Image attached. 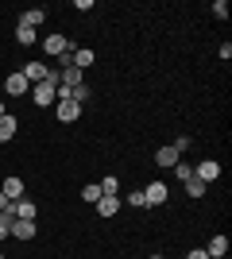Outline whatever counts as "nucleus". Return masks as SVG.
Segmentation results:
<instances>
[{
    "mask_svg": "<svg viewBox=\"0 0 232 259\" xmlns=\"http://www.w3.org/2000/svg\"><path fill=\"white\" fill-rule=\"evenodd\" d=\"M155 162H159V166H170V170H174L178 162H182V155H178V147H174V143H163V147L155 151Z\"/></svg>",
    "mask_w": 232,
    "mask_h": 259,
    "instance_id": "0eeeda50",
    "label": "nucleus"
},
{
    "mask_svg": "<svg viewBox=\"0 0 232 259\" xmlns=\"http://www.w3.org/2000/svg\"><path fill=\"white\" fill-rule=\"evenodd\" d=\"M213 16H217V20H228V4H224V0H213Z\"/></svg>",
    "mask_w": 232,
    "mask_h": 259,
    "instance_id": "393cba45",
    "label": "nucleus"
},
{
    "mask_svg": "<svg viewBox=\"0 0 232 259\" xmlns=\"http://www.w3.org/2000/svg\"><path fill=\"white\" fill-rule=\"evenodd\" d=\"M35 232H39V221H20L16 217V225H12V236L16 240H35Z\"/></svg>",
    "mask_w": 232,
    "mask_h": 259,
    "instance_id": "6e6552de",
    "label": "nucleus"
},
{
    "mask_svg": "<svg viewBox=\"0 0 232 259\" xmlns=\"http://www.w3.org/2000/svg\"><path fill=\"white\" fill-rule=\"evenodd\" d=\"M101 197H120V182H116V178H101Z\"/></svg>",
    "mask_w": 232,
    "mask_h": 259,
    "instance_id": "412c9836",
    "label": "nucleus"
},
{
    "mask_svg": "<svg viewBox=\"0 0 232 259\" xmlns=\"http://www.w3.org/2000/svg\"><path fill=\"white\" fill-rule=\"evenodd\" d=\"M151 259H163V255H151Z\"/></svg>",
    "mask_w": 232,
    "mask_h": 259,
    "instance_id": "c756f323",
    "label": "nucleus"
},
{
    "mask_svg": "<svg viewBox=\"0 0 232 259\" xmlns=\"http://www.w3.org/2000/svg\"><path fill=\"white\" fill-rule=\"evenodd\" d=\"M194 178H201L205 186L217 182V178H221V162H217V159H201L198 166H194Z\"/></svg>",
    "mask_w": 232,
    "mask_h": 259,
    "instance_id": "7ed1b4c3",
    "label": "nucleus"
},
{
    "mask_svg": "<svg viewBox=\"0 0 232 259\" xmlns=\"http://www.w3.org/2000/svg\"><path fill=\"white\" fill-rule=\"evenodd\" d=\"M182 186H186V197H205V182H201V178H194V174H190Z\"/></svg>",
    "mask_w": 232,
    "mask_h": 259,
    "instance_id": "aec40b11",
    "label": "nucleus"
},
{
    "mask_svg": "<svg viewBox=\"0 0 232 259\" xmlns=\"http://www.w3.org/2000/svg\"><path fill=\"white\" fill-rule=\"evenodd\" d=\"M74 47H77V43H70V39H66V35H62V31H51V35H47V39H43V51L51 54V58H58V54L74 51Z\"/></svg>",
    "mask_w": 232,
    "mask_h": 259,
    "instance_id": "f03ea898",
    "label": "nucleus"
},
{
    "mask_svg": "<svg viewBox=\"0 0 232 259\" xmlns=\"http://www.w3.org/2000/svg\"><path fill=\"white\" fill-rule=\"evenodd\" d=\"M186 259H209V255H205V248H194V251H190Z\"/></svg>",
    "mask_w": 232,
    "mask_h": 259,
    "instance_id": "bb28decb",
    "label": "nucleus"
},
{
    "mask_svg": "<svg viewBox=\"0 0 232 259\" xmlns=\"http://www.w3.org/2000/svg\"><path fill=\"white\" fill-rule=\"evenodd\" d=\"M43 20H47V8H27L20 16V27H31V31H39L43 27Z\"/></svg>",
    "mask_w": 232,
    "mask_h": 259,
    "instance_id": "1a4fd4ad",
    "label": "nucleus"
},
{
    "mask_svg": "<svg viewBox=\"0 0 232 259\" xmlns=\"http://www.w3.org/2000/svg\"><path fill=\"white\" fill-rule=\"evenodd\" d=\"M16 128H20V120L12 116V112H4V116H0V143H8L12 136H16Z\"/></svg>",
    "mask_w": 232,
    "mask_h": 259,
    "instance_id": "dca6fc26",
    "label": "nucleus"
},
{
    "mask_svg": "<svg viewBox=\"0 0 232 259\" xmlns=\"http://www.w3.org/2000/svg\"><path fill=\"white\" fill-rule=\"evenodd\" d=\"M16 43H20V47H35V43H39V31H31V27H20V23H16Z\"/></svg>",
    "mask_w": 232,
    "mask_h": 259,
    "instance_id": "6ab92c4d",
    "label": "nucleus"
},
{
    "mask_svg": "<svg viewBox=\"0 0 232 259\" xmlns=\"http://www.w3.org/2000/svg\"><path fill=\"white\" fill-rule=\"evenodd\" d=\"M55 116H58V124H74V120L81 116V105H74V101H55Z\"/></svg>",
    "mask_w": 232,
    "mask_h": 259,
    "instance_id": "423d86ee",
    "label": "nucleus"
},
{
    "mask_svg": "<svg viewBox=\"0 0 232 259\" xmlns=\"http://www.w3.org/2000/svg\"><path fill=\"white\" fill-rule=\"evenodd\" d=\"M97 213L101 217H116V213H120V197H101V201H97Z\"/></svg>",
    "mask_w": 232,
    "mask_h": 259,
    "instance_id": "a211bd4d",
    "label": "nucleus"
},
{
    "mask_svg": "<svg viewBox=\"0 0 232 259\" xmlns=\"http://www.w3.org/2000/svg\"><path fill=\"white\" fill-rule=\"evenodd\" d=\"M81 201H89V205H97V201H101V186H97V182H89L85 190H81Z\"/></svg>",
    "mask_w": 232,
    "mask_h": 259,
    "instance_id": "b1692460",
    "label": "nucleus"
},
{
    "mask_svg": "<svg viewBox=\"0 0 232 259\" xmlns=\"http://www.w3.org/2000/svg\"><path fill=\"white\" fill-rule=\"evenodd\" d=\"M81 81H85V74H81V70H77V66H66V70H62V74H58V85H66V89L81 85Z\"/></svg>",
    "mask_w": 232,
    "mask_h": 259,
    "instance_id": "2eb2a0df",
    "label": "nucleus"
},
{
    "mask_svg": "<svg viewBox=\"0 0 232 259\" xmlns=\"http://www.w3.org/2000/svg\"><path fill=\"white\" fill-rule=\"evenodd\" d=\"M4 112H8V108H4V101H0V116H4Z\"/></svg>",
    "mask_w": 232,
    "mask_h": 259,
    "instance_id": "c85d7f7f",
    "label": "nucleus"
},
{
    "mask_svg": "<svg viewBox=\"0 0 232 259\" xmlns=\"http://www.w3.org/2000/svg\"><path fill=\"white\" fill-rule=\"evenodd\" d=\"M205 255H209V259H224V255H228V236H224V232H221V236H213L209 248H205Z\"/></svg>",
    "mask_w": 232,
    "mask_h": 259,
    "instance_id": "4468645a",
    "label": "nucleus"
},
{
    "mask_svg": "<svg viewBox=\"0 0 232 259\" xmlns=\"http://www.w3.org/2000/svg\"><path fill=\"white\" fill-rule=\"evenodd\" d=\"M89 97H93V89H89L85 81H81V85H74V89H70V101H74V105H85Z\"/></svg>",
    "mask_w": 232,
    "mask_h": 259,
    "instance_id": "4be33fe9",
    "label": "nucleus"
},
{
    "mask_svg": "<svg viewBox=\"0 0 232 259\" xmlns=\"http://www.w3.org/2000/svg\"><path fill=\"white\" fill-rule=\"evenodd\" d=\"M12 205V201H8V197H4V190H0V209H8Z\"/></svg>",
    "mask_w": 232,
    "mask_h": 259,
    "instance_id": "cd10ccee",
    "label": "nucleus"
},
{
    "mask_svg": "<svg viewBox=\"0 0 232 259\" xmlns=\"http://www.w3.org/2000/svg\"><path fill=\"white\" fill-rule=\"evenodd\" d=\"M144 197H147V209H151V205H166L170 190H166V182H147L144 186Z\"/></svg>",
    "mask_w": 232,
    "mask_h": 259,
    "instance_id": "39448f33",
    "label": "nucleus"
},
{
    "mask_svg": "<svg viewBox=\"0 0 232 259\" xmlns=\"http://www.w3.org/2000/svg\"><path fill=\"white\" fill-rule=\"evenodd\" d=\"M12 225H16V209H0V240H8L12 236Z\"/></svg>",
    "mask_w": 232,
    "mask_h": 259,
    "instance_id": "f3484780",
    "label": "nucleus"
},
{
    "mask_svg": "<svg viewBox=\"0 0 232 259\" xmlns=\"http://www.w3.org/2000/svg\"><path fill=\"white\" fill-rule=\"evenodd\" d=\"M93 58H97V54L89 51V47H74V54H70V62H74L77 70H81V74H85L89 66H93Z\"/></svg>",
    "mask_w": 232,
    "mask_h": 259,
    "instance_id": "f8f14e48",
    "label": "nucleus"
},
{
    "mask_svg": "<svg viewBox=\"0 0 232 259\" xmlns=\"http://www.w3.org/2000/svg\"><path fill=\"white\" fill-rule=\"evenodd\" d=\"M0 190H4V197H8V201H20V197H23V178L8 174V178L0 182Z\"/></svg>",
    "mask_w": 232,
    "mask_h": 259,
    "instance_id": "9b49d317",
    "label": "nucleus"
},
{
    "mask_svg": "<svg viewBox=\"0 0 232 259\" xmlns=\"http://www.w3.org/2000/svg\"><path fill=\"white\" fill-rule=\"evenodd\" d=\"M20 74L27 77V85H39V81H47V77L55 74V70H51V66H47V62H27V66H23V70H20Z\"/></svg>",
    "mask_w": 232,
    "mask_h": 259,
    "instance_id": "20e7f679",
    "label": "nucleus"
},
{
    "mask_svg": "<svg viewBox=\"0 0 232 259\" xmlns=\"http://www.w3.org/2000/svg\"><path fill=\"white\" fill-rule=\"evenodd\" d=\"M12 209H16V217H20V221H35V217H39V209H35L31 197H20V201H12Z\"/></svg>",
    "mask_w": 232,
    "mask_h": 259,
    "instance_id": "ddd939ff",
    "label": "nucleus"
},
{
    "mask_svg": "<svg viewBox=\"0 0 232 259\" xmlns=\"http://www.w3.org/2000/svg\"><path fill=\"white\" fill-rule=\"evenodd\" d=\"M4 89H8V97H23L31 85H27V77H23V74H8V77H4Z\"/></svg>",
    "mask_w": 232,
    "mask_h": 259,
    "instance_id": "9d476101",
    "label": "nucleus"
},
{
    "mask_svg": "<svg viewBox=\"0 0 232 259\" xmlns=\"http://www.w3.org/2000/svg\"><path fill=\"white\" fill-rule=\"evenodd\" d=\"M120 205H132V209H147V197H144V190H132L128 197H120Z\"/></svg>",
    "mask_w": 232,
    "mask_h": 259,
    "instance_id": "5701e85b",
    "label": "nucleus"
},
{
    "mask_svg": "<svg viewBox=\"0 0 232 259\" xmlns=\"http://www.w3.org/2000/svg\"><path fill=\"white\" fill-rule=\"evenodd\" d=\"M31 101H35V105H39V108L55 105V101H58V74H51V77H47V81H39V85L31 89Z\"/></svg>",
    "mask_w": 232,
    "mask_h": 259,
    "instance_id": "f257e3e1",
    "label": "nucleus"
},
{
    "mask_svg": "<svg viewBox=\"0 0 232 259\" xmlns=\"http://www.w3.org/2000/svg\"><path fill=\"white\" fill-rule=\"evenodd\" d=\"M0 259H4V251H0Z\"/></svg>",
    "mask_w": 232,
    "mask_h": 259,
    "instance_id": "7c9ffc66",
    "label": "nucleus"
},
{
    "mask_svg": "<svg viewBox=\"0 0 232 259\" xmlns=\"http://www.w3.org/2000/svg\"><path fill=\"white\" fill-rule=\"evenodd\" d=\"M174 174H178V178H182V182H186L190 174H194V166H186V162H178V166H174Z\"/></svg>",
    "mask_w": 232,
    "mask_h": 259,
    "instance_id": "a878e982",
    "label": "nucleus"
}]
</instances>
